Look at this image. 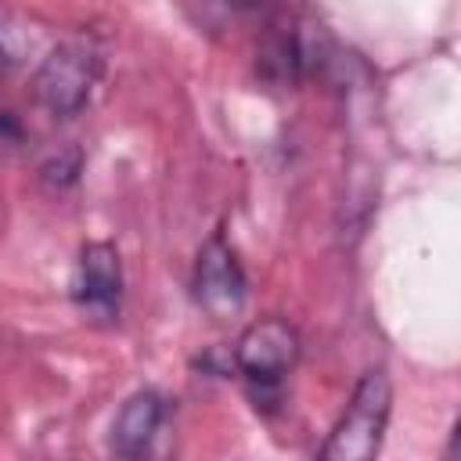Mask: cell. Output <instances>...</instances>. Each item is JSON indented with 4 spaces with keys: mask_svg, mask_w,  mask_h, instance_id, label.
<instances>
[{
    "mask_svg": "<svg viewBox=\"0 0 461 461\" xmlns=\"http://www.w3.org/2000/svg\"><path fill=\"white\" fill-rule=\"evenodd\" d=\"M230 353V375L241 378L252 407L259 414H274L285 400V382L299 360V331L285 317H259L252 321Z\"/></svg>",
    "mask_w": 461,
    "mask_h": 461,
    "instance_id": "cell-1",
    "label": "cell"
},
{
    "mask_svg": "<svg viewBox=\"0 0 461 461\" xmlns=\"http://www.w3.org/2000/svg\"><path fill=\"white\" fill-rule=\"evenodd\" d=\"M104 76V47L94 32H72L58 40L32 72V97L54 119H76L86 112Z\"/></svg>",
    "mask_w": 461,
    "mask_h": 461,
    "instance_id": "cell-2",
    "label": "cell"
},
{
    "mask_svg": "<svg viewBox=\"0 0 461 461\" xmlns=\"http://www.w3.org/2000/svg\"><path fill=\"white\" fill-rule=\"evenodd\" d=\"M393 411V378L389 371L367 367L353 385L339 421L331 425L324 447L317 450L321 461H371L382 450V436Z\"/></svg>",
    "mask_w": 461,
    "mask_h": 461,
    "instance_id": "cell-3",
    "label": "cell"
},
{
    "mask_svg": "<svg viewBox=\"0 0 461 461\" xmlns=\"http://www.w3.org/2000/svg\"><path fill=\"white\" fill-rule=\"evenodd\" d=\"M191 299L212 321H230L249 299V277L234 245L216 230L202 241L191 270Z\"/></svg>",
    "mask_w": 461,
    "mask_h": 461,
    "instance_id": "cell-4",
    "label": "cell"
},
{
    "mask_svg": "<svg viewBox=\"0 0 461 461\" xmlns=\"http://www.w3.org/2000/svg\"><path fill=\"white\" fill-rule=\"evenodd\" d=\"M126 274L122 256L112 241H86L72 270V303L94 324H115L122 310Z\"/></svg>",
    "mask_w": 461,
    "mask_h": 461,
    "instance_id": "cell-5",
    "label": "cell"
},
{
    "mask_svg": "<svg viewBox=\"0 0 461 461\" xmlns=\"http://www.w3.org/2000/svg\"><path fill=\"white\" fill-rule=\"evenodd\" d=\"M166 418H169V396L162 389L144 385V389L130 393L108 425V450L126 461L151 454Z\"/></svg>",
    "mask_w": 461,
    "mask_h": 461,
    "instance_id": "cell-6",
    "label": "cell"
},
{
    "mask_svg": "<svg viewBox=\"0 0 461 461\" xmlns=\"http://www.w3.org/2000/svg\"><path fill=\"white\" fill-rule=\"evenodd\" d=\"M29 54H36V32H32L29 18L22 11L0 4V79L25 68Z\"/></svg>",
    "mask_w": 461,
    "mask_h": 461,
    "instance_id": "cell-7",
    "label": "cell"
},
{
    "mask_svg": "<svg viewBox=\"0 0 461 461\" xmlns=\"http://www.w3.org/2000/svg\"><path fill=\"white\" fill-rule=\"evenodd\" d=\"M79 173H83V151L76 144H65L58 151H50L43 162H40V184L50 191V194H65L79 184Z\"/></svg>",
    "mask_w": 461,
    "mask_h": 461,
    "instance_id": "cell-8",
    "label": "cell"
},
{
    "mask_svg": "<svg viewBox=\"0 0 461 461\" xmlns=\"http://www.w3.org/2000/svg\"><path fill=\"white\" fill-rule=\"evenodd\" d=\"M25 140V126L11 108H0V144H22Z\"/></svg>",
    "mask_w": 461,
    "mask_h": 461,
    "instance_id": "cell-9",
    "label": "cell"
},
{
    "mask_svg": "<svg viewBox=\"0 0 461 461\" xmlns=\"http://www.w3.org/2000/svg\"><path fill=\"white\" fill-rule=\"evenodd\" d=\"M227 7H234V11H252V7H259L263 0H223Z\"/></svg>",
    "mask_w": 461,
    "mask_h": 461,
    "instance_id": "cell-10",
    "label": "cell"
}]
</instances>
